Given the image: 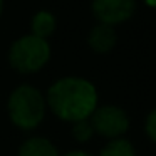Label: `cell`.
I'll use <instances>...</instances> for the list:
<instances>
[{
  "label": "cell",
  "mask_w": 156,
  "mask_h": 156,
  "mask_svg": "<svg viewBox=\"0 0 156 156\" xmlns=\"http://www.w3.org/2000/svg\"><path fill=\"white\" fill-rule=\"evenodd\" d=\"M45 102L62 121L76 122L89 119L98 108V89L84 77L67 76L49 87Z\"/></svg>",
  "instance_id": "1"
},
{
  "label": "cell",
  "mask_w": 156,
  "mask_h": 156,
  "mask_svg": "<svg viewBox=\"0 0 156 156\" xmlns=\"http://www.w3.org/2000/svg\"><path fill=\"white\" fill-rule=\"evenodd\" d=\"M7 109L9 118L17 128L32 131L44 121L47 102L37 87L30 84H22L10 92Z\"/></svg>",
  "instance_id": "2"
},
{
  "label": "cell",
  "mask_w": 156,
  "mask_h": 156,
  "mask_svg": "<svg viewBox=\"0 0 156 156\" xmlns=\"http://www.w3.org/2000/svg\"><path fill=\"white\" fill-rule=\"evenodd\" d=\"M51 59V45L45 39L35 35H22L10 45L9 62L17 72L32 74L44 67Z\"/></svg>",
  "instance_id": "3"
},
{
  "label": "cell",
  "mask_w": 156,
  "mask_h": 156,
  "mask_svg": "<svg viewBox=\"0 0 156 156\" xmlns=\"http://www.w3.org/2000/svg\"><path fill=\"white\" fill-rule=\"evenodd\" d=\"M94 133L108 139H118L129 129V118L124 109L118 106H98L89 118Z\"/></svg>",
  "instance_id": "4"
},
{
  "label": "cell",
  "mask_w": 156,
  "mask_h": 156,
  "mask_svg": "<svg viewBox=\"0 0 156 156\" xmlns=\"http://www.w3.org/2000/svg\"><path fill=\"white\" fill-rule=\"evenodd\" d=\"M91 9L99 24L114 27L133 17L136 0H92Z\"/></svg>",
  "instance_id": "5"
},
{
  "label": "cell",
  "mask_w": 156,
  "mask_h": 156,
  "mask_svg": "<svg viewBox=\"0 0 156 156\" xmlns=\"http://www.w3.org/2000/svg\"><path fill=\"white\" fill-rule=\"evenodd\" d=\"M116 30L114 27L106 24H98L89 32V45L96 54H108L116 45Z\"/></svg>",
  "instance_id": "6"
},
{
  "label": "cell",
  "mask_w": 156,
  "mask_h": 156,
  "mask_svg": "<svg viewBox=\"0 0 156 156\" xmlns=\"http://www.w3.org/2000/svg\"><path fill=\"white\" fill-rule=\"evenodd\" d=\"M19 156H59L54 143L42 136H32L22 143Z\"/></svg>",
  "instance_id": "7"
},
{
  "label": "cell",
  "mask_w": 156,
  "mask_h": 156,
  "mask_svg": "<svg viewBox=\"0 0 156 156\" xmlns=\"http://www.w3.org/2000/svg\"><path fill=\"white\" fill-rule=\"evenodd\" d=\"M55 25H57V20H55L54 14L49 10H39L34 14L30 20V34L35 35V37H41L47 41L52 34L55 32Z\"/></svg>",
  "instance_id": "8"
},
{
  "label": "cell",
  "mask_w": 156,
  "mask_h": 156,
  "mask_svg": "<svg viewBox=\"0 0 156 156\" xmlns=\"http://www.w3.org/2000/svg\"><path fill=\"white\" fill-rule=\"evenodd\" d=\"M99 156H136V149L124 138L109 139V143L101 149Z\"/></svg>",
  "instance_id": "9"
},
{
  "label": "cell",
  "mask_w": 156,
  "mask_h": 156,
  "mask_svg": "<svg viewBox=\"0 0 156 156\" xmlns=\"http://www.w3.org/2000/svg\"><path fill=\"white\" fill-rule=\"evenodd\" d=\"M94 136V129L91 126L89 119H81V121L72 122V138L79 143H86Z\"/></svg>",
  "instance_id": "10"
},
{
  "label": "cell",
  "mask_w": 156,
  "mask_h": 156,
  "mask_svg": "<svg viewBox=\"0 0 156 156\" xmlns=\"http://www.w3.org/2000/svg\"><path fill=\"white\" fill-rule=\"evenodd\" d=\"M144 131L153 143H156V109H153L144 121Z\"/></svg>",
  "instance_id": "11"
},
{
  "label": "cell",
  "mask_w": 156,
  "mask_h": 156,
  "mask_svg": "<svg viewBox=\"0 0 156 156\" xmlns=\"http://www.w3.org/2000/svg\"><path fill=\"white\" fill-rule=\"evenodd\" d=\"M64 156H92V154H89V153H86V151H81V149H76V151L66 153Z\"/></svg>",
  "instance_id": "12"
},
{
  "label": "cell",
  "mask_w": 156,
  "mask_h": 156,
  "mask_svg": "<svg viewBox=\"0 0 156 156\" xmlns=\"http://www.w3.org/2000/svg\"><path fill=\"white\" fill-rule=\"evenodd\" d=\"M144 4L148 7H156V0H144Z\"/></svg>",
  "instance_id": "13"
},
{
  "label": "cell",
  "mask_w": 156,
  "mask_h": 156,
  "mask_svg": "<svg viewBox=\"0 0 156 156\" xmlns=\"http://www.w3.org/2000/svg\"><path fill=\"white\" fill-rule=\"evenodd\" d=\"M2 7H4V0H0V14H2Z\"/></svg>",
  "instance_id": "14"
}]
</instances>
